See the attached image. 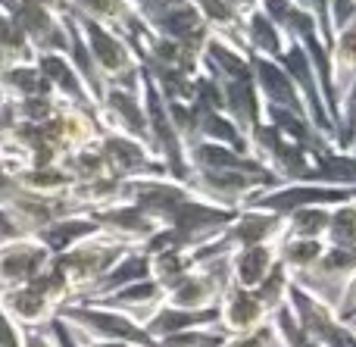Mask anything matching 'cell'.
Instances as JSON below:
<instances>
[{"label": "cell", "mask_w": 356, "mask_h": 347, "mask_svg": "<svg viewBox=\"0 0 356 347\" xmlns=\"http://www.w3.org/2000/svg\"><path fill=\"white\" fill-rule=\"evenodd\" d=\"M75 335H79V332H75ZM79 341H81V347H135L129 341H94V338H81V335H79Z\"/></svg>", "instance_id": "51"}, {"label": "cell", "mask_w": 356, "mask_h": 347, "mask_svg": "<svg viewBox=\"0 0 356 347\" xmlns=\"http://www.w3.org/2000/svg\"><path fill=\"white\" fill-rule=\"evenodd\" d=\"M0 54L6 63H31L35 60V50H31L29 38L22 35V29L16 25V19L6 10H0Z\"/></svg>", "instance_id": "38"}, {"label": "cell", "mask_w": 356, "mask_h": 347, "mask_svg": "<svg viewBox=\"0 0 356 347\" xmlns=\"http://www.w3.org/2000/svg\"><path fill=\"white\" fill-rule=\"evenodd\" d=\"M22 3L41 6V10H50V13H56V16H69V13H72V3H69V0H22Z\"/></svg>", "instance_id": "49"}, {"label": "cell", "mask_w": 356, "mask_h": 347, "mask_svg": "<svg viewBox=\"0 0 356 347\" xmlns=\"http://www.w3.org/2000/svg\"><path fill=\"white\" fill-rule=\"evenodd\" d=\"M69 300H72V285H69L54 266H47L38 279H31L29 285L0 294L3 310L10 313L22 329H47L56 319L60 307H66Z\"/></svg>", "instance_id": "3"}, {"label": "cell", "mask_w": 356, "mask_h": 347, "mask_svg": "<svg viewBox=\"0 0 356 347\" xmlns=\"http://www.w3.org/2000/svg\"><path fill=\"white\" fill-rule=\"evenodd\" d=\"M219 323V310H184V307H172V304H160L147 319H144V332H147L154 341L188 329H200V325H216Z\"/></svg>", "instance_id": "23"}, {"label": "cell", "mask_w": 356, "mask_h": 347, "mask_svg": "<svg viewBox=\"0 0 356 347\" xmlns=\"http://www.w3.org/2000/svg\"><path fill=\"white\" fill-rule=\"evenodd\" d=\"M50 329V335H54V341H56V347H81V341H79V335L72 332V325H66L60 316L54 319V323L47 325Z\"/></svg>", "instance_id": "46"}, {"label": "cell", "mask_w": 356, "mask_h": 347, "mask_svg": "<svg viewBox=\"0 0 356 347\" xmlns=\"http://www.w3.org/2000/svg\"><path fill=\"white\" fill-rule=\"evenodd\" d=\"M97 147L106 163L110 179L131 181V179H147V175H166V169L154 156V150L144 141H138V138L119 135V131H100Z\"/></svg>", "instance_id": "7"}, {"label": "cell", "mask_w": 356, "mask_h": 347, "mask_svg": "<svg viewBox=\"0 0 356 347\" xmlns=\"http://www.w3.org/2000/svg\"><path fill=\"white\" fill-rule=\"evenodd\" d=\"M328 213L332 210H325V207H307V210L288 213V216H284L282 238H322V241H325Z\"/></svg>", "instance_id": "35"}, {"label": "cell", "mask_w": 356, "mask_h": 347, "mask_svg": "<svg viewBox=\"0 0 356 347\" xmlns=\"http://www.w3.org/2000/svg\"><path fill=\"white\" fill-rule=\"evenodd\" d=\"M129 250L131 248H125V244L113 241L110 235L97 232V235L79 241L75 248L63 250V254H54L50 266L72 285V300H79V298H85V294L91 291L125 254H129ZM72 300H69V304H72Z\"/></svg>", "instance_id": "2"}, {"label": "cell", "mask_w": 356, "mask_h": 347, "mask_svg": "<svg viewBox=\"0 0 356 347\" xmlns=\"http://www.w3.org/2000/svg\"><path fill=\"white\" fill-rule=\"evenodd\" d=\"M188 188L200 194L203 200H209V204L228 207V210H241L257 191H266L259 181L238 172H222V169H191Z\"/></svg>", "instance_id": "13"}, {"label": "cell", "mask_w": 356, "mask_h": 347, "mask_svg": "<svg viewBox=\"0 0 356 347\" xmlns=\"http://www.w3.org/2000/svg\"><path fill=\"white\" fill-rule=\"evenodd\" d=\"M35 66L41 69L44 81L50 85V91H54V97L60 104L97 113V100H94L91 88L85 85V79L79 75V69L72 66V60L66 54H38Z\"/></svg>", "instance_id": "15"}, {"label": "cell", "mask_w": 356, "mask_h": 347, "mask_svg": "<svg viewBox=\"0 0 356 347\" xmlns=\"http://www.w3.org/2000/svg\"><path fill=\"white\" fill-rule=\"evenodd\" d=\"M97 232L100 229H97V223L91 219V213H66V216L54 219L47 229H41L35 238L50 250V254H63V250L75 248L79 241L97 235Z\"/></svg>", "instance_id": "24"}, {"label": "cell", "mask_w": 356, "mask_h": 347, "mask_svg": "<svg viewBox=\"0 0 356 347\" xmlns=\"http://www.w3.org/2000/svg\"><path fill=\"white\" fill-rule=\"evenodd\" d=\"M200 13V19L207 22L209 35L222 38V41H232L238 47H244V35H241V22L244 19L234 16V10L225 3V0H191Z\"/></svg>", "instance_id": "33"}, {"label": "cell", "mask_w": 356, "mask_h": 347, "mask_svg": "<svg viewBox=\"0 0 356 347\" xmlns=\"http://www.w3.org/2000/svg\"><path fill=\"white\" fill-rule=\"evenodd\" d=\"M188 166L191 169H222V172H238V175H247V179L259 181L263 188L282 185V181L275 179V172H272L266 163H259L253 154L225 147V144H216V141L188 144Z\"/></svg>", "instance_id": "11"}, {"label": "cell", "mask_w": 356, "mask_h": 347, "mask_svg": "<svg viewBox=\"0 0 356 347\" xmlns=\"http://www.w3.org/2000/svg\"><path fill=\"white\" fill-rule=\"evenodd\" d=\"M353 154H356V147H353Z\"/></svg>", "instance_id": "55"}, {"label": "cell", "mask_w": 356, "mask_h": 347, "mask_svg": "<svg viewBox=\"0 0 356 347\" xmlns=\"http://www.w3.org/2000/svg\"><path fill=\"white\" fill-rule=\"evenodd\" d=\"M219 94H222V110L225 116L238 125L244 135H250L259 122H263V97H259L253 79H228L219 81Z\"/></svg>", "instance_id": "20"}, {"label": "cell", "mask_w": 356, "mask_h": 347, "mask_svg": "<svg viewBox=\"0 0 356 347\" xmlns=\"http://www.w3.org/2000/svg\"><path fill=\"white\" fill-rule=\"evenodd\" d=\"M75 16H88L94 22H104L110 29H116L119 35H129L141 19L135 16V10L129 6V0H69Z\"/></svg>", "instance_id": "29"}, {"label": "cell", "mask_w": 356, "mask_h": 347, "mask_svg": "<svg viewBox=\"0 0 356 347\" xmlns=\"http://www.w3.org/2000/svg\"><path fill=\"white\" fill-rule=\"evenodd\" d=\"M219 329L225 335H244V332L259 329L263 323H269V310L259 304V298L247 288L238 285H228L219 298Z\"/></svg>", "instance_id": "18"}, {"label": "cell", "mask_w": 356, "mask_h": 347, "mask_svg": "<svg viewBox=\"0 0 356 347\" xmlns=\"http://www.w3.org/2000/svg\"><path fill=\"white\" fill-rule=\"evenodd\" d=\"M325 244H332V248L356 244V200L332 207V213H328V229H325Z\"/></svg>", "instance_id": "39"}, {"label": "cell", "mask_w": 356, "mask_h": 347, "mask_svg": "<svg viewBox=\"0 0 356 347\" xmlns=\"http://www.w3.org/2000/svg\"><path fill=\"white\" fill-rule=\"evenodd\" d=\"M225 3L234 10V16H241V19H244V16H250V13H257L263 0H225Z\"/></svg>", "instance_id": "50"}, {"label": "cell", "mask_w": 356, "mask_h": 347, "mask_svg": "<svg viewBox=\"0 0 356 347\" xmlns=\"http://www.w3.org/2000/svg\"><path fill=\"white\" fill-rule=\"evenodd\" d=\"M19 188L31 194H41V197H66L69 188L75 185L72 175L66 172L63 163H54V166H31V169H22V172L10 175Z\"/></svg>", "instance_id": "30"}, {"label": "cell", "mask_w": 356, "mask_h": 347, "mask_svg": "<svg viewBox=\"0 0 356 347\" xmlns=\"http://www.w3.org/2000/svg\"><path fill=\"white\" fill-rule=\"evenodd\" d=\"M0 91L6 94V100H29V97H47L50 85L44 81L41 69L31 63H10L0 72Z\"/></svg>", "instance_id": "28"}, {"label": "cell", "mask_w": 356, "mask_h": 347, "mask_svg": "<svg viewBox=\"0 0 356 347\" xmlns=\"http://www.w3.org/2000/svg\"><path fill=\"white\" fill-rule=\"evenodd\" d=\"M141 97H144V113H147V147L154 150V156L163 163L169 179L175 181H188V147L178 138V131L172 129L169 119V106L160 97L156 85L150 81V75L141 69Z\"/></svg>", "instance_id": "5"}, {"label": "cell", "mask_w": 356, "mask_h": 347, "mask_svg": "<svg viewBox=\"0 0 356 347\" xmlns=\"http://www.w3.org/2000/svg\"><path fill=\"white\" fill-rule=\"evenodd\" d=\"M225 338L228 335L219 325H200V329H188V332H178V335L160 338L156 347H222Z\"/></svg>", "instance_id": "42"}, {"label": "cell", "mask_w": 356, "mask_h": 347, "mask_svg": "<svg viewBox=\"0 0 356 347\" xmlns=\"http://www.w3.org/2000/svg\"><path fill=\"white\" fill-rule=\"evenodd\" d=\"M275 263H278V244L234 248L232 254H228V275H232V285L253 291V288L272 273Z\"/></svg>", "instance_id": "22"}, {"label": "cell", "mask_w": 356, "mask_h": 347, "mask_svg": "<svg viewBox=\"0 0 356 347\" xmlns=\"http://www.w3.org/2000/svg\"><path fill=\"white\" fill-rule=\"evenodd\" d=\"M222 347H282L278 344V335L272 329V323H263L259 329L244 332V335H228Z\"/></svg>", "instance_id": "43"}, {"label": "cell", "mask_w": 356, "mask_h": 347, "mask_svg": "<svg viewBox=\"0 0 356 347\" xmlns=\"http://www.w3.org/2000/svg\"><path fill=\"white\" fill-rule=\"evenodd\" d=\"M141 279H150V257H147V250L144 248H131L129 254H125L122 260H119L116 266H113L110 273H106L104 279H100L97 285H94L91 291H88L85 298H79V300L104 298V294H113V291H119V288H125V285H135V282H141Z\"/></svg>", "instance_id": "25"}, {"label": "cell", "mask_w": 356, "mask_h": 347, "mask_svg": "<svg viewBox=\"0 0 356 347\" xmlns=\"http://www.w3.org/2000/svg\"><path fill=\"white\" fill-rule=\"evenodd\" d=\"M353 273H356V244H347V248H332L328 244L322 260L309 273L297 275L294 282L300 288H307L309 294H316L319 300L334 307L341 291H344V285L353 279Z\"/></svg>", "instance_id": "12"}, {"label": "cell", "mask_w": 356, "mask_h": 347, "mask_svg": "<svg viewBox=\"0 0 356 347\" xmlns=\"http://www.w3.org/2000/svg\"><path fill=\"white\" fill-rule=\"evenodd\" d=\"M22 347H56L50 329H22Z\"/></svg>", "instance_id": "48"}, {"label": "cell", "mask_w": 356, "mask_h": 347, "mask_svg": "<svg viewBox=\"0 0 356 347\" xmlns=\"http://www.w3.org/2000/svg\"><path fill=\"white\" fill-rule=\"evenodd\" d=\"M288 288H291V273L282 266V263H275V266H272V273L266 275L257 288H253V294H257L259 304L272 313L275 307L288 304Z\"/></svg>", "instance_id": "41"}, {"label": "cell", "mask_w": 356, "mask_h": 347, "mask_svg": "<svg viewBox=\"0 0 356 347\" xmlns=\"http://www.w3.org/2000/svg\"><path fill=\"white\" fill-rule=\"evenodd\" d=\"M0 347H22V325L0 304Z\"/></svg>", "instance_id": "45"}, {"label": "cell", "mask_w": 356, "mask_h": 347, "mask_svg": "<svg viewBox=\"0 0 356 347\" xmlns=\"http://www.w3.org/2000/svg\"><path fill=\"white\" fill-rule=\"evenodd\" d=\"M69 16H72L75 29H79L81 41H85L88 56H91L104 88L106 85H119V88L141 85V63H138L131 44L116 29H110L104 22H94L88 16H75V13H69Z\"/></svg>", "instance_id": "1"}, {"label": "cell", "mask_w": 356, "mask_h": 347, "mask_svg": "<svg viewBox=\"0 0 356 347\" xmlns=\"http://www.w3.org/2000/svg\"><path fill=\"white\" fill-rule=\"evenodd\" d=\"M50 260L54 254L35 235H16L10 241H0V294L29 285L50 266Z\"/></svg>", "instance_id": "10"}, {"label": "cell", "mask_w": 356, "mask_h": 347, "mask_svg": "<svg viewBox=\"0 0 356 347\" xmlns=\"http://www.w3.org/2000/svg\"><path fill=\"white\" fill-rule=\"evenodd\" d=\"M282 235H284V216L257 210V207H241V210H234V219L225 225L219 241L232 254L234 248H250V244H278Z\"/></svg>", "instance_id": "16"}, {"label": "cell", "mask_w": 356, "mask_h": 347, "mask_svg": "<svg viewBox=\"0 0 356 347\" xmlns=\"http://www.w3.org/2000/svg\"><path fill=\"white\" fill-rule=\"evenodd\" d=\"M194 104V100H191ZM197 113V141H216L225 144L234 150H247V135L225 116L222 106H207V104H194ZM250 154V150H247Z\"/></svg>", "instance_id": "26"}, {"label": "cell", "mask_w": 356, "mask_h": 347, "mask_svg": "<svg viewBox=\"0 0 356 347\" xmlns=\"http://www.w3.org/2000/svg\"><path fill=\"white\" fill-rule=\"evenodd\" d=\"M353 329H356V323H353Z\"/></svg>", "instance_id": "54"}, {"label": "cell", "mask_w": 356, "mask_h": 347, "mask_svg": "<svg viewBox=\"0 0 356 347\" xmlns=\"http://www.w3.org/2000/svg\"><path fill=\"white\" fill-rule=\"evenodd\" d=\"M241 35H244V50L247 54L272 56V60H278L282 50H284V44H288L284 31L278 29V25L272 22L263 10L244 16V22H241Z\"/></svg>", "instance_id": "27"}, {"label": "cell", "mask_w": 356, "mask_h": 347, "mask_svg": "<svg viewBox=\"0 0 356 347\" xmlns=\"http://www.w3.org/2000/svg\"><path fill=\"white\" fill-rule=\"evenodd\" d=\"M56 316L66 325H72L81 338H94V341H129L135 347H156L154 338L144 332L138 319L129 313L113 310L104 304H88V300H72V304L60 307Z\"/></svg>", "instance_id": "4"}, {"label": "cell", "mask_w": 356, "mask_h": 347, "mask_svg": "<svg viewBox=\"0 0 356 347\" xmlns=\"http://www.w3.org/2000/svg\"><path fill=\"white\" fill-rule=\"evenodd\" d=\"M6 66H10V63H6V60H3V54H0V72H3Z\"/></svg>", "instance_id": "52"}, {"label": "cell", "mask_w": 356, "mask_h": 347, "mask_svg": "<svg viewBox=\"0 0 356 347\" xmlns=\"http://www.w3.org/2000/svg\"><path fill=\"white\" fill-rule=\"evenodd\" d=\"M334 313H338L341 323H347V325L356 323V273H353V279L344 285V291H341L338 304H334Z\"/></svg>", "instance_id": "44"}, {"label": "cell", "mask_w": 356, "mask_h": 347, "mask_svg": "<svg viewBox=\"0 0 356 347\" xmlns=\"http://www.w3.org/2000/svg\"><path fill=\"white\" fill-rule=\"evenodd\" d=\"M332 72H334V91L341 97V88L356 75V13L332 35Z\"/></svg>", "instance_id": "31"}, {"label": "cell", "mask_w": 356, "mask_h": 347, "mask_svg": "<svg viewBox=\"0 0 356 347\" xmlns=\"http://www.w3.org/2000/svg\"><path fill=\"white\" fill-rule=\"evenodd\" d=\"M63 166H66V172L72 175L75 185H81V181H94V179H104V175H106V163H104V156H100L97 141L88 144V147L72 150V154L63 160Z\"/></svg>", "instance_id": "37"}, {"label": "cell", "mask_w": 356, "mask_h": 347, "mask_svg": "<svg viewBox=\"0 0 356 347\" xmlns=\"http://www.w3.org/2000/svg\"><path fill=\"white\" fill-rule=\"evenodd\" d=\"M147 257H150V279L156 285H163L166 291L178 285L191 269L200 266L194 250H156V254H147Z\"/></svg>", "instance_id": "34"}, {"label": "cell", "mask_w": 356, "mask_h": 347, "mask_svg": "<svg viewBox=\"0 0 356 347\" xmlns=\"http://www.w3.org/2000/svg\"><path fill=\"white\" fill-rule=\"evenodd\" d=\"M334 147H338V150H353L356 147V75L347 81L344 88H341Z\"/></svg>", "instance_id": "36"}, {"label": "cell", "mask_w": 356, "mask_h": 347, "mask_svg": "<svg viewBox=\"0 0 356 347\" xmlns=\"http://www.w3.org/2000/svg\"><path fill=\"white\" fill-rule=\"evenodd\" d=\"M97 122L100 131H119V135L138 138V141L147 144V113H144L141 85H106L97 97Z\"/></svg>", "instance_id": "9"}, {"label": "cell", "mask_w": 356, "mask_h": 347, "mask_svg": "<svg viewBox=\"0 0 356 347\" xmlns=\"http://www.w3.org/2000/svg\"><path fill=\"white\" fill-rule=\"evenodd\" d=\"M247 150H250L259 163H266L282 185L284 181H303L309 166H313V156H309L307 150H300L297 144H291L288 138L278 129H272L266 119L247 135Z\"/></svg>", "instance_id": "6"}, {"label": "cell", "mask_w": 356, "mask_h": 347, "mask_svg": "<svg viewBox=\"0 0 356 347\" xmlns=\"http://www.w3.org/2000/svg\"><path fill=\"white\" fill-rule=\"evenodd\" d=\"M247 60H250V79L266 106H284V110H294V113H307L300 91L291 81V75L284 72L282 63L259 54H247Z\"/></svg>", "instance_id": "17"}, {"label": "cell", "mask_w": 356, "mask_h": 347, "mask_svg": "<svg viewBox=\"0 0 356 347\" xmlns=\"http://www.w3.org/2000/svg\"><path fill=\"white\" fill-rule=\"evenodd\" d=\"M88 213H91V219L97 223V229L104 235H110L113 241L125 244V248H144L150 241V235L160 229L141 207L129 204V200H119V204L88 210Z\"/></svg>", "instance_id": "14"}, {"label": "cell", "mask_w": 356, "mask_h": 347, "mask_svg": "<svg viewBox=\"0 0 356 347\" xmlns=\"http://www.w3.org/2000/svg\"><path fill=\"white\" fill-rule=\"evenodd\" d=\"M294 3H300V6H303V0H294Z\"/></svg>", "instance_id": "53"}, {"label": "cell", "mask_w": 356, "mask_h": 347, "mask_svg": "<svg viewBox=\"0 0 356 347\" xmlns=\"http://www.w3.org/2000/svg\"><path fill=\"white\" fill-rule=\"evenodd\" d=\"M269 323H272V329H275L278 344L282 347H322L319 341H313V338L297 325V319H294V313H291L288 304L275 307V310L269 313Z\"/></svg>", "instance_id": "40"}, {"label": "cell", "mask_w": 356, "mask_h": 347, "mask_svg": "<svg viewBox=\"0 0 356 347\" xmlns=\"http://www.w3.org/2000/svg\"><path fill=\"white\" fill-rule=\"evenodd\" d=\"M88 304H104V307H113V310H122L144 325V319H147L156 307L166 304V288L156 285L154 279H141V282H135V285H125L113 294L88 300Z\"/></svg>", "instance_id": "21"}, {"label": "cell", "mask_w": 356, "mask_h": 347, "mask_svg": "<svg viewBox=\"0 0 356 347\" xmlns=\"http://www.w3.org/2000/svg\"><path fill=\"white\" fill-rule=\"evenodd\" d=\"M328 244L322 238H282L278 241V263L291 273V279L309 273L322 260Z\"/></svg>", "instance_id": "32"}, {"label": "cell", "mask_w": 356, "mask_h": 347, "mask_svg": "<svg viewBox=\"0 0 356 347\" xmlns=\"http://www.w3.org/2000/svg\"><path fill=\"white\" fill-rule=\"evenodd\" d=\"M263 119L272 125V129L282 131L291 144H297L300 150H307L309 156L328 154V150L334 147V141L322 129H316L313 119H309L307 113H294V110H284V106H266Z\"/></svg>", "instance_id": "19"}, {"label": "cell", "mask_w": 356, "mask_h": 347, "mask_svg": "<svg viewBox=\"0 0 356 347\" xmlns=\"http://www.w3.org/2000/svg\"><path fill=\"white\" fill-rule=\"evenodd\" d=\"M353 13H356V0H332V10H328V16H332V31H338Z\"/></svg>", "instance_id": "47"}, {"label": "cell", "mask_w": 356, "mask_h": 347, "mask_svg": "<svg viewBox=\"0 0 356 347\" xmlns=\"http://www.w3.org/2000/svg\"><path fill=\"white\" fill-rule=\"evenodd\" d=\"M228 285H232L228 257H219V260L200 263V266L191 269L178 285L169 288L166 304L184 307V310H213V307H219V298Z\"/></svg>", "instance_id": "8"}]
</instances>
